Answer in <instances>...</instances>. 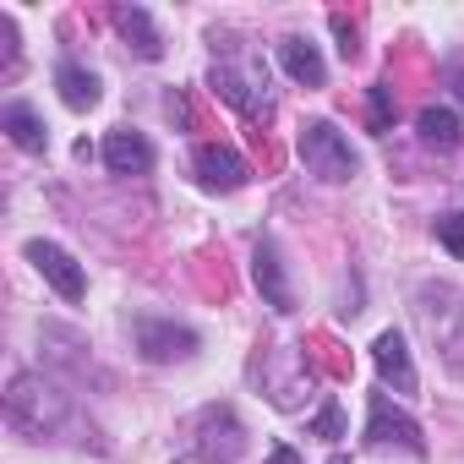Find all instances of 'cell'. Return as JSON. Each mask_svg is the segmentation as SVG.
I'll use <instances>...</instances> for the list:
<instances>
[{
	"label": "cell",
	"instance_id": "1",
	"mask_svg": "<svg viewBox=\"0 0 464 464\" xmlns=\"http://www.w3.org/2000/svg\"><path fill=\"white\" fill-rule=\"evenodd\" d=\"M301 164H306L317 180H328V186H339V180H350V175L361 169L350 137H344L334 121H306V126H301Z\"/></svg>",
	"mask_w": 464,
	"mask_h": 464
},
{
	"label": "cell",
	"instance_id": "2",
	"mask_svg": "<svg viewBox=\"0 0 464 464\" xmlns=\"http://www.w3.org/2000/svg\"><path fill=\"white\" fill-rule=\"evenodd\" d=\"M6 415H12L17 431L44 437V431H55L66 420V393H55L44 377H17L12 393H6Z\"/></svg>",
	"mask_w": 464,
	"mask_h": 464
},
{
	"label": "cell",
	"instance_id": "8",
	"mask_svg": "<svg viewBox=\"0 0 464 464\" xmlns=\"http://www.w3.org/2000/svg\"><path fill=\"white\" fill-rule=\"evenodd\" d=\"M104 164L115 175H148L153 169V142L142 131H110L104 137Z\"/></svg>",
	"mask_w": 464,
	"mask_h": 464
},
{
	"label": "cell",
	"instance_id": "15",
	"mask_svg": "<svg viewBox=\"0 0 464 464\" xmlns=\"http://www.w3.org/2000/svg\"><path fill=\"white\" fill-rule=\"evenodd\" d=\"M415 131H420L431 148H453V142H459V115H453V110H437V104H426V110L415 115Z\"/></svg>",
	"mask_w": 464,
	"mask_h": 464
},
{
	"label": "cell",
	"instance_id": "3",
	"mask_svg": "<svg viewBox=\"0 0 464 464\" xmlns=\"http://www.w3.org/2000/svg\"><path fill=\"white\" fill-rule=\"evenodd\" d=\"M213 93L224 99V104H236L241 115H268L274 110V99H268V77L257 72V66H246V72H236V66H213Z\"/></svg>",
	"mask_w": 464,
	"mask_h": 464
},
{
	"label": "cell",
	"instance_id": "7",
	"mask_svg": "<svg viewBox=\"0 0 464 464\" xmlns=\"http://www.w3.org/2000/svg\"><path fill=\"white\" fill-rule=\"evenodd\" d=\"M137 350H142L148 361H186V355L197 350V334H191V328H175V323L142 317V323H137Z\"/></svg>",
	"mask_w": 464,
	"mask_h": 464
},
{
	"label": "cell",
	"instance_id": "16",
	"mask_svg": "<svg viewBox=\"0 0 464 464\" xmlns=\"http://www.w3.org/2000/svg\"><path fill=\"white\" fill-rule=\"evenodd\" d=\"M437 241L464 263V213H442V218H437Z\"/></svg>",
	"mask_w": 464,
	"mask_h": 464
},
{
	"label": "cell",
	"instance_id": "6",
	"mask_svg": "<svg viewBox=\"0 0 464 464\" xmlns=\"http://www.w3.org/2000/svg\"><path fill=\"white\" fill-rule=\"evenodd\" d=\"M246 159L236 153V148H224V142H202L197 148V180L208 186V191H241L246 186Z\"/></svg>",
	"mask_w": 464,
	"mask_h": 464
},
{
	"label": "cell",
	"instance_id": "14",
	"mask_svg": "<svg viewBox=\"0 0 464 464\" xmlns=\"http://www.w3.org/2000/svg\"><path fill=\"white\" fill-rule=\"evenodd\" d=\"M0 126L12 131V142L23 153H44V121L28 110V104H6V115H0Z\"/></svg>",
	"mask_w": 464,
	"mask_h": 464
},
{
	"label": "cell",
	"instance_id": "21",
	"mask_svg": "<svg viewBox=\"0 0 464 464\" xmlns=\"http://www.w3.org/2000/svg\"><path fill=\"white\" fill-rule=\"evenodd\" d=\"M180 464H213V459H180Z\"/></svg>",
	"mask_w": 464,
	"mask_h": 464
},
{
	"label": "cell",
	"instance_id": "9",
	"mask_svg": "<svg viewBox=\"0 0 464 464\" xmlns=\"http://www.w3.org/2000/svg\"><path fill=\"white\" fill-rule=\"evenodd\" d=\"M372 361H377V372H382V382H393L399 393H415V366H410V350H404V334H377V344H372Z\"/></svg>",
	"mask_w": 464,
	"mask_h": 464
},
{
	"label": "cell",
	"instance_id": "4",
	"mask_svg": "<svg viewBox=\"0 0 464 464\" xmlns=\"http://www.w3.org/2000/svg\"><path fill=\"white\" fill-rule=\"evenodd\" d=\"M28 263L55 285V295H61V301H82V295H88V279H82L77 257H72V252H61L55 241H28Z\"/></svg>",
	"mask_w": 464,
	"mask_h": 464
},
{
	"label": "cell",
	"instance_id": "19",
	"mask_svg": "<svg viewBox=\"0 0 464 464\" xmlns=\"http://www.w3.org/2000/svg\"><path fill=\"white\" fill-rule=\"evenodd\" d=\"M268 464H301V453H295L290 442H274V448H268Z\"/></svg>",
	"mask_w": 464,
	"mask_h": 464
},
{
	"label": "cell",
	"instance_id": "11",
	"mask_svg": "<svg viewBox=\"0 0 464 464\" xmlns=\"http://www.w3.org/2000/svg\"><path fill=\"white\" fill-rule=\"evenodd\" d=\"M252 279H257V290H263V301H268L274 312H290V306H295V295H290V285H285V263H279V252H274L268 241L252 252Z\"/></svg>",
	"mask_w": 464,
	"mask_h": 464
},
{
	"label": "cell",
	"instance_id": "10",
	"mask_svg": "<svg viewBox=\"0 0 464 464\" xmlns=\"http://www.w3.org/2000/svg\"><path fill=\"white\" fill-rule=\"evenodd\" d=\"M279 66H285L295 82H306V88H323V82H328V66H323L317 44H312V39H301V34L279 39Z\"/></svg>",
	"mask_w": 464,
	"mask_h": 464
},
{
	"label": "cell",
	"instance_id": "17",
	"mask_svg": "<svg viewBox=\"0 0 464 464\" xmlns=\"http://www.w3.org/2000/svg\"><path fill=\"white\" fill-rule=\"evenodd\" d=\"M388 126H393V88L377 82L372 88V131H388Z\"/></svg>",
	"mask_w": 464,
	"mask_h": 464
},
{
	"label": "cell",
	"instance_id": "12",
	"mask_svg": "<svg viewBox=\"0 0 464 464\" xmlns=\"http://www.w3.org/2000/svg\"><path fill=\"white\" fill-rule=\"evenodd\" d=\"M115 28L126 34V44H131L142 61H159V55H164V39H159L153 17H148L142 6H115Z\"/></svg>",
	"mask_w": 464,
	"mask_h": 464
},
{
	"label": "cell",
	"instance_id": "5",
	"mask_svg": "<svg viewBox=\"0 0 464 464\" xmlns=\"http://www.w3.org/2000/svg\"><path fill=\"white\" fill-rule=\"evenodd\" d=\"M366 437H372V442H399V448H410L415 459L426 453V437H420V426H415V420H410L404 410H393V399H388V393H372Z\"/></svg>",
	"mask_w": 464,
	"mask_h": 464
},
{
	"label": "cell",
	"instance_id": "18",
	"mask_svg": "<svg viewBox=\"0 0 464 464\" xmlns=\"http://www.w3.org/2000/svg\"><path fill=\"white\" fill-rule=\"evenodd\" d=\"M312 437H328V442H334V437H344V410H339L334 399L317 410V420H312Z\"/></svg>",
	"mask_w": 464,
	"mask_h": 464
},
{
	"label": "cell",
	"instance_id": "13",
	"mask_svg": "<svg viewBox=\"0 0 464 464\" xmlns=\"http://www.w3.org/2000/svg\"><path fill=\"white\" fill-rule=\"evenodd\" d=\"M55 88H61L66 110H93V104H99V77L82 72V66H72V61L55 72Z\"/></svg>",
	"mask_w": 464,
	"mask_h": 464
},
{
	"label": "cell",
	"instance_id": "20",
	"mask_svg": "<svg viewBox=\"0 0 464 464\" xmlns=\"http://www.w3.org/2000/svg\"><path fill=\"white\" fill-rule=\"evenodd\" d=\"M453 88H459V99H464V72H459V77H453Z\"/></svg>",
	"mask_w": 464,
	"mask_h": 464
}]
</instances>
